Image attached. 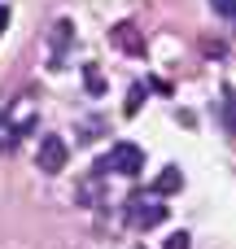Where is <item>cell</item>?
<instances>
[{
  "instance_id": "6da1fadb",
  "label": "cell",
  "mask_w": 236,
  "mask_h": 249,
  "mask_svg": "<svg viewBox=\"0 0 236 249\" xmlns=\"http://www.w3.org/2000/svg\"><path fill=\"white\" fill-rule=\"evenodd\" d=\"M96 171H114V175H127V179H136V175L145 171V153H140L131 140H118V144L109 149V158H105Z\"/></svg>"
},
{
  "instance_id": "7a4b0ae2",
  "label": "cell",
  "mask_w": 236,
  "mask_h": 249,
  "mask_svg": "<svg viewBox=\"0 0 236 249\" xmlns=\"http://www.w3.org/2000/svg\"><path fill=\"white\" fill-rule=\"evenodd\" d=\"M35 162H39V175H61V171H66V162H70L66 140H61V136H44V140H39Z\"/></svg>"
},
{
  "instance_id": "3957f363",
  "label": "cell",
  "mask_w": 236,
  "mask_h": 249,
  "mask_svg": "<svg viewBox=\"0 0 236 249\" xmlns=\"http://www.w3.org/2000/svg\"><path fill=\"white\" fill-rule=\"evenodd\" d=\"M162 219H166V210H162L158 201H131V223H136V228L149 232V228H158Z\"/></svg>"
},
{
  "instance_id": "277c9868",
  "label": "cell",
  "mask_w": 236,
  "mask_h": 249,
  "mask_svg": "<svg viewBox=\"0 0 236 249\" xmlns=\"http://www.w3.org/2000/svg\"><path fill=\"white\" fill-rule=\"evenodd\" d=\"M114 44H118L123 53H145V44L136 39V26H131V22H118V26H114Z\"/></svg>"
},
{
  "instance_id": "5b68a950",
  "label": "cell",
  "mask_w": 236,
  "mask_h": 249,
  "mask_svg": "<svg viewBox=\"0 0 236 249\" xmlns=\"http://www.w3.org/2000/svg\"><path fill=\"white\" fill-rule=\"evenodd\" d=\"M153 188H158V193L166 197V193H175V188H184V175H180L175 166H166V171L158 175V184H153Z\"/></svg>"
},
{
  "instance_id": "8992f818",
  "label": "cell",
  "mask_w": 236,
  "mask_h": 249,
  "mask_svg": "<svg viewBox=\"0 0 236 249\" xmlns=\"http://www.w3.org/2000/svg\"><path fill=\"white\" fill-rule=\"evenodd\" d=\"M70 39V22H57V31H53V61H61V44Z\"/></svg>"
},
{
  "instance_id": "52a82bcc",
  "label": "cell",
  "mask_w": 236,
  "mask_h": 249,
  "mask_svg": "<svg viewBox=\"0 0 236 249\" xmlns=\"http://www.w3.org/2000/svg\"><path fill=\"white\" fill-rule=\"evenodd\" d=\"M219 13H228V18H236V0H210Z\"/></svg>"
},
{
  "instance_id": "ba28073f",
  "label": "cell",
  "mask_w": 236,
  "mask_h": 249,
  "mask_svg": "<svg viewBox=\"0 0 236 249\" xmlns=\"http://www.w3.org/2000/svg\"><path fill=\"white\" fill-rule=\"evenodd\" d=\"M166 249H188V232H175V236L166 241Z\"/></svg>"
}]
</instances>
